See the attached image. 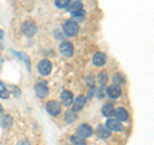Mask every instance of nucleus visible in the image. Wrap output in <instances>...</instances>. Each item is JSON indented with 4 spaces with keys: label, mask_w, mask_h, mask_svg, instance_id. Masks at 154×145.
Returning <instances> with one entry per match:
<instances>
[{
    "label": "nucleus",
    "mask_w": 154,
    "mask_h": 145,
    "mask_svg": "<svg viewBox=\"0 0 154 145\" xmlns=\"http://www.w3.org/2000/svg\"><path fill=\"white\" fill-rule=\"evenodd\" d=\"M3 39H4V33L0 30V49H3Z\"/></svg>",
    "instance_id": "nucleus-27"
},
{
    "label": "nucleus",
    "mask_w": 154,
    "mask_h": 145,
    "mask_svg": "<svg viewBox=\"0 0 154 145\" xmlns=\"http://www.w3.org/2000/svg\"><path fill=\"white\" fill-rule=\"evenodd\" d=\"M3 110H4V108H3V105L0 104V113H3Z\"/></svg>",
    "instance_id": "nucleus-31"
},
{
    "label": "nucleus",
    "mask_w": 154,
    "mask_h": 145,
    "mask_svg": "<svg viewBox=\"0 0 154 145\" xmlns=\"http://www.w3.org/2000/svg\"><path fill=\"white\" fill-rule=\"evenodd\" d=\"M102 113L103 116H105V117H112V116L114 114V107H113V104H105L104 107L102 108Z\"/></svg>",
    "instance_id": "nucleus-14"
},
{
    "label": "nucleus",
    "mask_w": 154,
    "mask_h": 145,
    "mask_svg": "<svg viewBox=\"0 0 154 145\" xmlns=\"http://www.w3.org/2000/svg\"><path fill=\"white\" fill-rule=\"evenodd\" d=\"M105 127H107L108 130H110V131H121V130L123 128L121 122L117 121V119H113V118H109L107 122H105Z\"/></svg>",
    "instance_id": "nucleus-9"
},
{
    "label": "nucleus",
    "mask_w": 154,
    "mask_h": 145,
    "mask_svg": "<svg viewBox=\"0 0 154 145\" xmlns=\"http://www.w3.org/2000/svg\"><path fill=\"white\" fill-rule=\"evenodd\" d=\"M107 93H108V95L110 96V98L116 99V98H118V96H121L122 89H121V86H119V85L113 84V85H110L109 88L107 89Z\"/></svg>",
    "instance_id": "nucleus-10"
},
{
    "label": "nucleus",
    "mask_w": 154,
    "mask_h": 145,
    "mask_svg": "<svg viewBox=\"0 0 154 145\" xmlns=\"http://www.w3.org/2000/svg\"><path fill=\"white\" fill-rule=\"evenodd\" d=\"M69 140H71L72 145H86L85 139L81 137V136H79V135H72Z\"/></svg>",
    "instance_id": "nucleus-17"
},
{
    "label": "nucleus",
    "mask_w": 154,
    "mask_h": 145,
    "mask_svg": "<svg viewBox=\"0 0 154 145\" xmlns=\"http://www.w3.org/2000/svg\"><path fill=\"white\" fill-rule=\"evenodd\" d=\"M98 82L100 84L102 88H104V86L108 84V73H107V72H104V71L100 72L99 76H98Z\"/></svg>",
    "instance_id": "nucleus-18"
},
{
    "label": "nucleus",
    "mask_w": 154,
    "mask_h": 145,
    "mask_svg": "<svg viewBox=\"0 0 154 145\" xmlns=\"http://www.w3.org/2000/svg\"><path fill=\"white\" fill-rule=\"evenodd\" d=\"M59 51H60V54L63 55V57L69 58V57L73 55L75 48H73V45H72V42L64 40V41L60 42V45H59Z\"/></svg>",
    "instance_id": "nucleus-2"
},
{
    "label": "nucleus",
    "mask_w": 154,
    "mask_h": 145,
    "mask_svg": "<svg viewBox=\"0 0 154 145\" xmlns=\"http://www.w3.org/2000/svg\"><path fill=\"white\" fill-rule=\"evenodd\" d=\"M69 4H71L69 0H55V5L59 9H64V8L68 7Z\"/></svg>",
    "instance_id": "nucleus-22"
},
{
    "label": "nucleus",
    "mask_w": 154,
    "mask_h": 145,
    "mask_svg": "<svg viewBox=\"0 0 154 145\" xmlns=\"http://www.w3.org/2000/svg\"><path fill=\"white\" fill-rule=\"evenodd\" d=\"M14 54H16L18 58H21V59H22V60H23V62H25V63L27 64L28 69H30V58H28V57L25 54V53H21V51H19V53H14Z\"/></svg>",
    "instance_id": "nucleus-23"
},
{
    "label": "nucleus",
    "mask_w": 154,
    "mask_h": 145,
    "mask_svg": "<svg viewBox=\"0 0 154 145\" xmlns=\"http://www.w3.org/2000/svg\"><path fill=\"white\" fill-rule=\"evenodd\" d=\"M46 112L55 117V116L60 114L62 107H60V104L58 103L57 100H50V101H48V103H46Z\"/></svg>",
    "instance_id": "nucleus-5"
},
{
    "label": "nucleus",
    "mask_w": 154,
    "mask_h": 145,
    "mask_svg": "<svg viewBox=\"0 0 154 145\" xmlns=\"http://www.w3.org/2000/svg\"><path fill=\"white\" fill-rule=\"evenodd\" d=\"M60 100H62V104L66 105V107H69L73 103V94L71 93L69 90H63L60 94Z\"/></svg>",
    "instance_id": "nucleus-8"
},
{
    "label": "nucleus",
    "mask_w": 154,
    "mask_h": 145,
    "mask_svg": "<svg viewBox=\"0 0 154 145\" xmlns=\"http://www.w3.org/2000/svg\"><path fill=\"white\" fill-rule=\"evenodd\" d=\"M116 116V119L117 121H126L128 118V112L125 108H117V109H114V114Z\"/></svg>",
    "instance_id": "nucleus-12"
},
{
    "label": "nucleus",
    "mask_w": 154,
    "mask_h": 145,
    "mask_svg": "<svg viewBox=\"0 0 154 145\" xmlns=\"http://www.w3.org/2000/svg\"><path fill=\"white\" fill-rule=\"evenodd\" d=\"M93 134H94V130H93V127H91L90 125L82 123L79 128H77V135L81 136V137H84V139L85 137H90Z\"/></svg>",
    "instance_id": "nucleus-7"
},
{
    "label": "nucleus",
    "mask_w": 154,
    "mask_h": 145,
    "mask_svg": "<svg viewBox=\"0 0 154 145\" xmlns=\"http://www.w3.org/2000/svg\"><path fill=\"white\" fill-rule=\"evenodd\" d=\"M35 93L40 99H44L49 95V88H48L45 81H40L35 85Z\"/></svg>",
    "instance_id": "nucleus-3"
},
{
    "label": "nucleus",
    "mask_w": 154,
    "mask_h": 145,
    "mask_svg": "<svg viewBox=\"0 0 154 145\" xmlns=\"http://www.w3.org/2000/svg\"><path fill=\"white\" fill-rule=\"evenodd\" d=\"M64 119H66L67 123H72L73 121H76L77 119V114L75 113V110H68V112H66Z\"/></svg>",
    "instance_id": "nucleus-19"
},
{
    "label": "nucleus",
    "mask_w": 154,
    "mask_h": 145,
    "mask_svg": "<svg viewBox=\"0 0 154 145\" xmlns=\"http://www.w3.org/2000/svg\"><path fill=\"white\" fill-rule=\"evenodd\" d=\"M0 123H2L3 128H9L13 125V118L11 117V116L7 114V116H4V117L2 118V122H0Z\"/></svg>",
    "instance_id": "nucleus-16"
},
{
    "label": "nucleus",
    "mask_w": 154,
    "mask_h": 145,
    "mask_svg": "<svg viewBox=\"0 0 154 145\" xmlns=\"http://www.w3.org/2000/svg\"><path fill=\"white\" fill-rule=\"evenodd\" d=\"M37 69H38V73H40L41 76H48V75H50V72L53 69V66L50 63V60L42 59V60L38 62Z\"/></svg>",
    "instance_id": "nucleus-4"
},
{
    "label": "nucleus",
    "mask_w": 154,
    "mask_h": 145,
    "mask_svg": "<svg viewBox=\"0 0 154 145\" xmlns=\"http://www.w3.org/2000/svg\"><path fill=\"white\" fill-rule=\"evenodd\" d=\"M17 145H30V141H28L27 139H22L17 143Z\"/></svg>",
    "instance_id": "nucleus-26"
},
{
    "label": "nucleus",
    "mask_w": 154,
    "mask_h": 145,
    "mask_svg": "<svg viewBox=\"0 0 154 145\" xmlns=\"http://www.w3.org/2000/svg\"><path fill=\"white\" fill-rule=\"evenodd\" d=\"M119 82V81H122L123 82V79H122V77H121V75H116L114 76V84H116V82Z\"/></svg>",
    "instance_id": "nucleus-28"
},
{
    "label": "nucleus",
    "mask_w": 154,
    "mask_h": 145,
    "mask_svg": "<svg viewBox=\"0 0 154 145\" xmlns=\"http://www.w3.org/2000/svg\"><path fill=\"white\" fill-rule=\"evenodd\" d=\"M96 91V95H98V98H100V99H102L103 98V96H104V88H102V89H99V90H95Z\"/></svg>",
    "instance_id": "nucleus-25"
},
{
    "label": "nucleus",
    "mask_w": 154,
    "mask_h": 145,
    "mask_svg": "<svg viewBox=\"0 0 154 145\" xmlns=\"http://www.w3.org/2000/svg\"><path fill=\"white\" fill-rule=\"evenodd\" d=\"M0 98H3V99H8L9 98V91L7 90L5 85H4L2 81H0Z\"/></svg>",
    "instance_id": "nucleus-20"
},
{
    "label": "nucleus",
    "mask_w": 154,
    "mask_h": 145,
    "mask_svg": "<svg viewBox=\"0 0 154 145\" xmlns=\"http://www.w3.org/2000/svg\"><path fill=\"white\" fill-rule=\"evenodd\" d=\"M81 9H82V4H81V2L72 3V4H69V5L67 7V11H68L71 14H75V13H77L79 11H81Z\"/></svg>",
    "instance_id": "nucleus-15"
},
{
    "label": "nucleus",
    "mask_w": 154,
    "mask_h": 145,
    "mask_svg": "<svg viewBox=\"0 0 154 145\" xmlns=\"http://www.w3.org/2000/svg\"><path fill=\"white\" fill-rule=\"evenodd\" d=\"M94 91H95V88H91V90L89 91V95H88V98H89V99H90V98H91V96H93V95H94Z\"/></svg>",
    "instance_id": "nucleus-29"
},
{
    "label": "nucleus",
    "mask_w": 154,
    "mask_h": 145,
    "mask_svg": "<svg viewBox=\"0 0 154 145\" xmlns=\"http://www.w3.org/2000/svg\"><path fill=\"white\" fill-rule=\"evenodd\" d=\"M9 90L12 91V94L14 96H19V95H21V90H19V88H17V86H9Z\"/></svg>",
    "instance_id": "nucleus-24"
},
{
    "label": "nucleus",
    "mask_w": 154,
    "mask_h": 145,
    "mask_svg": "<svg viewBox=\"0 0 154 145\" xmlns=\"http://www.w3.org/2000/svg\"><path fill=\"white\" fill-rule=\"evenodd\" d=\"M73 110L75 112H77V110H81L84 107H85V104H86V98L82 95H79L76 99H73Z\"/></svg>",
    "instance_id": "nucleus-11"
},
{
    "label": "nucleus",
    "mask_w": 154,
    "mask_h": 145,
    "mask_svg": "<svg viewBox=\"0 0 154 145\" xmlns=\"http://www.w3.org/2000/svg\"><path fill=\"white\" fill-rule=\"evenodd\" d=\"M69 2H72V3H77V2H81V0H69Z\"/></svg>",
    "instance_id": "nucleus-32"
},
{
    "label": "nucleus",
    "mask_w": 154,
    "mask_h": 145,
    "mask_svg": "<svg viewBox=\"0 0 154 145\" xmlns=\"http://www.w3.org/2000/svg\"><path fill=\"white\" fill-rule=\"evenodd\" d=\"M3 63H4V59H3V57L0 55V69H2V67H3Z\"/></svg>",
    "instance_id": "nucleus-30"
},
{
    "label": "nucleus",
    "mask_w": 154,
    "mask_h": 145,
    "mask_svg": "<svg viewBox=\"0 0 154 145\" xmlns=\"http://www.w3.org/2000/svg\"><path fill=\"white\" fill-rule=\"evenodd\" d=\"M105 62H107V55H105L104 53H96V54L94 55V58H93V63L95 66H98V67L104 66Z\"/></svg>",
    "instance_id": "nucleus-13"
},
{
    "label": "nucleus",
    "mask_w": 154,
    "mask_h": 145,
    "mask_svg": "<svg viewBox=\"0 0 154 145\" xmlns=\"http://www.w3.org/2000/svg\"><path fill=\"white\" fill-rule=\"evenodd\" d=\"M63 33L66 36H76L77 33H79V25L72 21V19H69V21H66L63 23Z\"/></svg>",
    "instance_id": "nucleus-1"
},
{
    "label": "nucleus",
    "mask_w": 154,
    "mask_h": 145,
    "mask_svg": "<svg viewBox=\"0 0 154 145\" xmlns=\"http://www.w3.org/2000/svg\"><path fill=\"white\" fill-rule=\"evenodd\" d=\"M22 32L25 33L26 36H33L37 32V26L35 25V22L32 21H27L22 25Z\"/></svg>",
    "instance_id": "nucleus-6"
},
{
    "label": "nucleus",
    "mask_w": 154,
    "mask_h": 145,
    "mask_svg": "<svg viewBox=\"0 0 154 145\" xmlns=\"http://www.w3.org/2000/svg\"><path fill=\"white\" fill-rule=\"evenodd\" d=\"M98 134H100V136H102V137H109L110 136L109 130L105 126H99L98 127Z\"/></svg>",
    "instance_id": "nucleus-21"
}]
</instances>
